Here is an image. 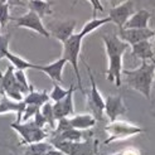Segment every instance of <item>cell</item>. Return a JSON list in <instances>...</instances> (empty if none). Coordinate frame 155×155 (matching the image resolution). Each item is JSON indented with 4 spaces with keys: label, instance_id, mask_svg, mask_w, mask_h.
I'll list each match as a JSON object with an SVG mask.
<instances>
[{
    "label": "cell",
    "instance_id": "obj_9",
    "mask_svg": "<svg viewBox=\"0 0 155 155\" xmlns=\"http://www.w3.org/2000/svg\"><path fill=\"white\" fill-rule=\"evenodd\" d=\"M13 20L15 21V25L17 27L30 29V30H33V32L43 35L44 38H51V34L48 32V29L44 27L43 21H42V18L37 13H34L32 10H29L27 14L21 15V17L14 18Z\"/></svg>",
    "mask_w": 155,
    "mask_h": 155
},
{
    "label": "cell",
    "instance_id": "obj_29",
    "mask_svg": "<svg viewBox=\"0 0 155 155\" xmlns=\"http://www.w3.org/2000/svg\"><path fill=\"white\" fill-rule=\"evenodd\" d=\"M9 9H10V5L9 3H2L0 2V27H5L8 24L12 18L9 15Z\"/></svg>",
    "mask_w": 155,
    "mask_h": 155
},
{
    "label": "cell",
    "instance_id": "obj_17",
    "mask_svg": "<svg viewBox=\"0 0 155 155\" xmlns=\"http://www.w3.org/2000/svg\"><path fill=\"white\" fill-rule=\"evenodd\" d=\"M131 47H133L131 56L134 58L141 59V61H151L154 58L153 44L150 43V41H141L139 43L133 44Z\"/></svg>",
    "mask_w": 155,
    "mask_h": 155
},
{
    "label": "cell",
    "instance_id": "obj_15",
    "mask_svg": "<svg viewBox=\"0 0 155 155\" xmlns=\"http://www.w3.org/2000/svg\"><path fill=\"white\" fill-rule=\"evenodd\" d=\"M66 64H67V61L62 57V58L57 59L56 62L49 63L47 66H39V64H38L37 71L44 72L53 82L61 83L62 81H63V78H62V73H63V68H64Z\"/></svg>",
    "mask_w": 155,
    "mask_h": 155
},
{
    "label": "cell",
    "instance_id": "obj_4",
    "mask_svg": "<svg viewBox=\"0 0 155 155\" xmlns=\"http://www.w3.org/2000/svg\"><path fill=\"white\" fill-rule=\"evenodd\" d=\"M82 39H83V35L81 33H77V34L73 33L67 41H64L62 43L63 44V54H62V57L67 61V63H71V66L73 67L77 83H78V88L83 92L84 90L82 88V78H81L80 68H78V58L81 53Z\"/></svg>",
    "mask_w": 155,
    "mask_h": 155
},
{
    "label": "cell",
    "instance_id": "obj_7",
    "mask_svg": "<svg viewBox=\"0 0 155 155\" xmlns=\"http://www.w3.org/2000/svg\"><path fill=\"white\" fill-rule=\"evenodd\" d=\"M84 64H86L87 73H88L90 81H91V90H90V94L86 92V91H83V94L86 95V97H87V105H88L90 111L92 112L91 115H94V117L96 119V121H101L102 120V115H104V110H105V100L102 98L101 94H100V91L97 88L95 77L91 72L90 66L87 63H84Z\"/></svg>",
    "mask_w": 155,
    "mask_h": 155
},
{
    "label": "cell",
    "instance_id": "obj_8",
    "mask_svg": "<svg viewBox=\"0 0 155 155\" xmlns=\"http://www.w3.org/2000/svg\"><path fill=\"white\" fill-rule=\"evenodd\" d=\"M14 67L9 66L6 68V71L4 74L0 73V94L4 92V94L14 100V101H23V92L20 90L19 83L15 80L14 76Z\"/></svg>",
    "mask_w": 155,
    "mask_h": 155
},
{
    "label": "cell",
    "instance_id": "obj_33",
    "mask_svg": "<svg viewBox=\"0 0 155 155\" xmlns=\"http://www.w3.org/2000/svg\"><path fill=\"white\" fill-rule=\"evenodd\" d=\"M88 2L91 3L92 9H94V18L96 17L97 12H104V6H102V4H101L100 0H88Z\"/></svg>",
    "mask_w": 155,
    "mask_h": 155
},
{
    "label": "cell",
    "instance_id": "obj_38",
    "mask_svg": "<svg viewBox=\"0 0 155 155\" xmlns=\"http://www.w3.org/2000/svg\"><path fill=\"white\" fill-rule=\"evenodd\" d=\"M151 63L154 64V68H155V58H153V59H151Z\"/></svg>",
    "mask_w": 155,
    "mask_h": 155
},
{
    "label": "cell",
    "instance_id": "obj_19",
    "mask_svg": "<svg viewBox=\"0 0 155 155\" xmlns=\"http://www.w3.org/2000/svg\"><path fill=\"white\" fill-rule=\"evenodd\" d=\"M51 101L48 92L43 90V91H35L33 86H30V90L27 94V96L23 98V102L25 105H35L38 107H41L45 102Z\"/></svg>",
    "mask_w": 155,
    "mask_h": 155
},
{
    "label": "cell",
    "instance_id": "obj_2",
    "mask_svg": "<svg viewBox=\"0 0 155 155\" xmlns=\"http://www.w3.org/2000/svg\"><path fill=\"white\" fill-rule=\"evenodd\" d=\"M121 73L126 77V83L130 88L137 91L146 100H150L153 77L155 73L153 63H148V61H143L141 66L136 69H122Z\"/></svg>",
    "mask_w": 155,
    "mask_h": 155
},
{
    "label": "cell",
    "instance_id": "obj_24",
    "mask_svg": "<svg viewBox=\"0 0 155 155\" xmlns=\"http://www.w3.org/2000/svg\"><path fill=\"white\" fill-rule=\"evenodd\" d=\"M52 148H53V145L51 143H44V141L33 143L27 146L24 155H43Z\"/></svg>",
    "mask_w": 155,
    "mask_h": 155
},
{
    "label": "cell",
    "instance_id": "obj_25",
    "mask_svg": "<svg viewBox=\"0 0 155 155\" xmlns=\"http://www.w3.org/2000/svg\"><path fill=\"white\" fill-rule=\"evenodd\" d=\"M111 21V19L110 18H102V19H96V18H94L92 20H90L88 23H86L84 24V27L82 28V30H81V34L83 35V37H86L87 34H90L91 32H94V30H96L97 28H100V27H102V25H105V24H107V23H110Z\"/></svg>",
    "mask_w": 155,
    "mask_h": 155
},
{
    "label": "cell",
    "instance_id": "obj_30",
    "mask_svg": "<svg viewBox=\"0 0 155 155\" xmlns=\"http://www.w3.org/2000/svg\"><path fill=\"white\" fill-rule=\"evenodd\" d=\"M9 41H10V33L0 34V61L5 58L6 53L9 52Z\"/></svg>",
    "mask_w": 155,
    "mask_h": 155
},
{
    "label": "cell",
    "instance_id": "obj_6",
    "mask_svg": "<svg viewBox=\"0 0 155 155\" xmlns=\"http://www.w3.org/2000/svg\"><path fill=\"white\" fill-rule=\"evenodd\" d=\"M105 131L108 134V137L107 140L104 141V144H110L112 141L124 140V139H127L130 136L145 133L146 130L136 125H133L127 121H112L105 127Z\"/></svg>",
    "mask_w": 155,
    "mask_h": 155
},
{
    "label": "cell",
    "instance_id": "obj_26",
    "mask_svg": "<svg viewBox=\"0 0 155 155\" xmlns=\"http://www.w3.org/2000/svg\"><path fill=\"white\" fill-rule=\"evenodd\" d=\"M41 112L42 115L45 117V120H47V124H48V129L51 131H53L54 129H56V119H54V114H53V107H52V104L51 101L45 102L44 105L41 106Z\"/></svg>",
    "mask_w": 155,
    "mask_h": 155
},
{
    "label": "cell",
    "instance_id": "obj_39",
    "mask_svg": "<svg viewBox=\"0 0 155 155\" xmlns=\"http://www.w3.org/2000/svg\"><path fill=\"white\" fill-rule=\"evenodd\" d=\"M0 2H2V3H8L9 0H0Z\"/></svg>",
    "mask_w": 155,
    "mask_h": 155
},
{
    "label": "cell",
    "instance_id": "obj_28",
    "mask_svg": "<svg viewBox=\"0 0 155 155\" xmlns=\"http://www.w3.org/2000/svg\"><path fill=\"white\" fill-rule=\"evenodd\" d=\"M14 76H15V80L19 83L20 90L24 94H28L29 90H30V84L28 83V78H27V74L23 69H14Z\"/></svg>",
    "mask_w": 155,
    "mask_h": 155
},
{
    "label": "cell",
    "instance_id": "obj_1",
    "mask_svg": "<svg viewBox=\"0 0 155 155\" xmlns=\"http://www.w3.org/2000/svg\"><path fill=\"white\" fill-rule=\"evenodd\" d=\"M102 39L105 43L106 54L108 58V68L106 71V78L108 82L115 83L117 87L121 86V72H122V56L129 48L126 42L121 41L116 34H104Z\"/></svg>",
    "mask_w": 155,
    "mask_h": 155
},
{
    "label": "cell",
    "instance_id": "obj_32",
    "mask_svg": "<svg viewBox=\"0 0 155 155\" xmlns=\"http://www.w3.org/2000/svg\"><path fill=\"white\" fill-rule=\"evenodd\" d=\"M34 120V124L38 126V127H42V129H45V127H48V124H47V120H45V117L42 115V112H41V108L38 110L37 112H35V115H34V117H33Z\"/></svg>",
    "mask_w": 155,
    "mask_h": 155
},
{
    "label": "cell",
    "instance_id": "obj_37",
    "mask_svg": "<svg viewBox=\"0 0 155 155\" xmlns=\"http://www.w3.org/2000/svg\"><path fill=\"white\" fill-rule=\"evenodd\" d=\"M108 2H110L111 8H112V6H117V5L122 4L124 2H126V0H108Z\"/></svg>",
    "mask_w": 155,
    "mask_h": 155
},
{
    "label": "cell",
    "instance_id": "obj_13",
    "mask_svg": "<svg viewBox=\"0 0 155 155\" xmlns=\"http://www.w3.org/2000/svg\"><path fill=\"white\" fill-rule=\"evenodd\" d=\"M77 25L76 20H66V21H54L48 25V32L52 37L57 38L59 42L63 43L69 37L74 33V29Z\"/></svg>",
    "mask_w": 155,
    "mask_h": 155
},
{
    "label": "cell",
    "instance_id": "obj_14",
    "mask_svg": "<svg viewBox=\"0 0 155 155\" xmlns=\"http://www.w3.org/2000/svg\"><path fill=\"white\" fill-rule=\"evenodd\" d=\"M76 91V87L73 86L71 88V91L68 92V95L61 100V101H57L52 105L53 107V114H54V119L59 120L62 117H69L72 116L74 112V106H73V92Z\"/></svg>",
    "mask_w": 155,
    "mask_h": 155
},
{
    "label": "cell",
    "instance_id": "obj_10",
    "mask_svg": "<svg viewBox=\"0 0 155 155\" xmlns=\"http://www.w3.org/2000/svg\"><path fill=\"white\" fill-rule=\"evenodd\" d=\"M155 37V30L149 28H121L119 29V38L133 45L141 41H149Z\"/></svg>",
    "mask_w": 155,
    "mask_h": 155
},
{
    "label": "cell",
    "instance_id": "obj_27",
    "mask_svg": "<svg viewBox=\"0 0 155 155\" xmlns=\"http://www.w3.org/2000/svg\"><path fill=\"white\" fill-rule=\"evenodd\" d=\"M73 87V84H71V87L68 90H64L63 87H61L57 82H54V86H53V90L52 92L49 94V100H52L53 102H57V101H61V100H63L67 95L68 92L71 91V88Z\"/></svg>",
    "mask_w": 155,
    "mask_h": 155
},
{
    "label": "cell",
    "instance_id": "obj_36",
    "mask_svg": "<svg viewBox=\"0 0 155 155\" xmlns=\"http://www.w3.org/2000/svg\"><path fill=\"white\" fill-rule=\"evenodd\" d=\"M9 5L10 6H15V5H24V3L21 2V0H9Z\"/></svg>",
    "mask_w": 155,
    "mask_h": 155
},
{
    "label": "cell",
    "instance_id": "obj_23",
    "mask_svg": "<svg viewBox=\"0 0 155 155\" xmlns=\"http://www.w3.org/2000/svg\"><path fill=\"white\" fill-rule=\"evenodd\" d=\"M5 58H6L8 61H10L12 66H13L15 69H23V71H25V69H29V68L37 69V67H38V64H34V63H32V62H28L27 59L21 58V57L17 56V54H14V53H12V52H8L6 56H5Z\"/></svg>",
    "mask_w": 155,
    "mask_h": 155
},
{
    "label": "cell",
    "instance_id": "obj_21",
    "mask_svg": "<svg viewBox=\"0 0 155 155\" xmlns=\"http://www.w3.org/2000/svg\"><path fill=\"white\" fill-rule=\"evenodd\" d=\"M87 130H78V129H68L66 131L61 134H49V135H54L59 139H63V140H68V141H83L88 137H92L91 133H86Z\"/></svg>",
    "mask_w": 155,
    "mask_h": 155
},
{
    "label": "cell",
    "instance_id": "obj_20",
    "mask_svg": "<svg viewBox=\"0 0 155 155\" xmlns=\"http://www.w3.org/2000/svg\"><path fill=\"white\" fill-rule=\"evenodd\" d=\"M68 119L72 127L78 130H90L91 127H94L96 125V119L94 117V115H90V114L69 116Z\"/></svg>",
    "mask_w": 155,
    "mask_h": 155
},
{
    "label": "cell",
    "instance_id": "obj_11",
    "mask_svg": "<svg viewBox=\"0 0 155 155\" xmlns=\"http://www.w3.org/2000/svg\"><path fill=\"white\" fill-rule=\"evenodd\" d=\"M134 6L135 5L131 0H126V2H124L117 6H112L108 12V18L119 27V29H121L125 25L127 19L134 14Z\"/></svg>",
    "mask_w": 155,
    "mask_h": 155
},
{
    "label": "cell",
    "instance_id": "obj_16",
    "mask_svg": "<svg viewBox=\"0 0 155 155\" xmlns=\"http://www.w3.org/2000/svg\"><path fill=\"white\" fill-rule=\"evenodd\" d=\"M25 104L23 101H14V100L9 98L4 92H2V100H0V115L9 114V112H15L17 114V121L20 122L21 114L24 111Z\"/></svg>",
    "mask_w": 155,
    "mask_h": 155
},
{
    "label": "cell",
    "instance_id": "obj_12",
    "mask_svg": "<svg viewBox=\"0 0 155 155\" xmlns=\"http://www.w3.org/2000/svg\"><path fill=\"white\" fill-rule=\"evenodd\" d=\"M104 112L111 122L117 120L119 116L127 112V107L124 104L121 95H110L105 100V110Z\"/></svg>",
    "mask_w": 155,
    "mask_h": 155
},
{
    "label": "cell",
    "instance_id": "obj_31",
    "mask_svg": "<svg viewBox=\"0 0 155 155\" xmlns=\"http://www.w3.org/2000/svg\"><path fill=\"white\" fill-rule=\"evenodd\" d=\"M39 108H41V107H38V106H35V105H25L24 111H23V114H21L20 122H27V121H29L32 117H34L35 112L39 110Z\"/></svg>",
    "mask_w": 155,
    "mask_h": 155
},
{
    "label": "cell",
    "instance_id": "obj_18",
    "mask_svg": "<svg viewBox=\"0 0 155 155\" xmlns=\"http://www.w3.org/2000/svg\"><path fill=\"white\" fill-rule=\"evenodd\" d=\"M151 13L146 9H141L131 15L122 28H148Z\"/></svg>",
    "mask_w": 155,
    "mask_h": 155
},
{
    "label": "cell",
    "instance_id": "obj_22",
    "mask_svg": "<svg viewBox=\"0 0 155 155\" xmlns=\"http://www.w3.org/2000/svg\"><path fill=\"white\" fill-rule=\"evenodd\" d=\"M52 2L51 0H29V10L37 13L41 18L52 14Z\"/></svg>",
    "mask_w": 155,
    "mask_h": 155
},
{
    "label": "cell",
    "instance_id": "obj_3",
    "mask_svg": "<svg viewBox=\"0 0 155 155\" xmlns=\"http://www.w3.org/2000/svg\"><path fill=\"white\" fill-rule=\"evenodd\" d=\"M49 136V143L53 145V148L61 150L66 155H96L97 153L98 141L92 140V137H88L83 141H68L54 135Z\"/></svg>",
    "mask_w": 155,
    "mask_h": 155
},
{
    "label": "cell",
    "instance_id": "obj_35",
    "mask_svg": "<svg viewBox=\"0 0 155 155\" xmlns=\"http://www.w3.org/2000/svg\"><path fill=\"white\" fill-rule=\"evenodd\" d=\"M43 155H66L64 153H62L61 150H58V149H56V148H52V149H49L45 154H43Z\"/></svg>",
    "mask_w": 155,
    "mask_h": 155
},
{
    "label": "cell",
    "instance_id": "obj_5",
    "mask_svg": "<svg viewBox=\"0 0 155 155\" xmlns=\"http://www.w3.org/2000/svg\"><path fill=\"white\" fill-rule=\"evenodd\" d=\"M10 127L15 130L20 136V145H29L33 143L43 141L44 139L49 137L51 131L47 129L38 127L34 121H27V122H13Z\"/></svg>",
    "mask_w": 155,
    "mask_h": 155
},
{
    "label": "cell",
    "instance_id": "obj_34",
    "mask_svg": "<svg viewBox=\"0 0 155 155\" xmlns=\"http://www.w3.org/2000/svg\"><path fill=\"white\" fill-rule=\"evenodd\" d=\"M120 155H141V153L136 148H127L125 150L120 151Z\"/></svg>",
    "mask_w": 155,
    "mask_h": 155
}]
</instances>
